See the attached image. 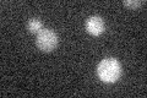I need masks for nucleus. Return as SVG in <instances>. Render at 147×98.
Segmentation results:
<instances>
[{
  "mask_svg": "<svg viewBox=\"0 0 147 98\" xmlns=\"http://www.w3.org/2000/svg\"><path fill=\"white\" fill-rule=\"evenodd\" d=\"M98 77L103 82L113 83L119 80L121 75V65L114 58H105L98 64Z\"/></svg>",
  "mask_w": 147,
  "mask_h": 98,
  "instance_id": "obj_1",
  "label": "nucleus"
},
{
  "mask_svg": "<svg viewBox=\"0 0 147 98\" xmlns=\"http://www.w3.org/2000/svg\"><path fill=\"white\" fill-rule=\"evenodd\" d=\"M36 45L42 52H45V53L53 52L58 45L57 33L49 28H43L36 37Z\"/></svg>",
  "mask_w": 147,
  "mask_h": 98,
  "instance_id": "obj_2",
  "label": "nucleus"
},
{
  "mask_svg": "<svg viewBox=\"0 0 147 98\" xmlns=\"http://www.w3.org/2000/svg\"><path fill=\"white\" fill-rule=\"evenodd\" d=\"M85 28L87 31V33H90L91 36H93V37L100 36L105 30L103 18L100 16H90L86 20Z\"/></svg>",
  "mask_w": 147,
  "mask_h": 98,
  "instance_id": "obj_3",
  "label": "nucleus"
},
{
  "mask_svg": "<svg viewBox=\"0 0 147 98\" xmlns=\"http://www.w3.org/2000/svg\"><path fill=\"white\" fill-rule=\"evenodd\" d=\"M27 30H28L30 33L38 34L39 32L43 30V23L39 18H31V20L27 22Z\"/></svg>",
  "mask_w": 147,
  "mask_h": 98,
  "instance_id": "obj_4",
  "label": "nucleus"
},
{
  "mask_svg": "<svg viewBox=\"0 0 147 98\" xmlns=\"http://www.w3.org/2000/svg\"><path fill=\"white\" fill-rule=\"evenodd\" d=\"M124 6H126L129 9H131V10H135V9H137L139 6L144 5L145 1H137V0H126V1H124Z\"/></svg>",
  "mask_w": 147,
  "mask_h": 98,
  "instance_id": "obj_5",
  "label": "nucleus"
}]
</instances>
